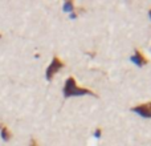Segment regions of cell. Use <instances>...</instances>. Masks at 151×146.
I'll list each match as a JSON object with an SVG mask.
<instances>
[{
    "mask_svg": "<svg viewBox=\"0 0 151 146\" xmlns=\"http://www.w3.org/2000/svg\"><path fill=\"white\" fill-rule=\"evenodd\" d=\"M63 93H64V97H65V98L72 97V96H83V94H90V96H93V97H98V94H97L96 92L90 90V89H88V88L80 86L77 82H76L74 77H72V76L65 81Z\"/></svg>",
    "mask_w": 151,
    "mask_h": 146,
    "instance_id": "6da1fadb",
    "label": "cell"
},
{
    "mask_svg": "<svg viewBox=\"0 0 151 146\" xmlns=\"http://www.w3.org/2000/svg\"><path fill=\"white\" fill-rule=\"evenodd\" d=\"M64 65H65V64H64V61L60 60L57 56H55V57L52 59V63H50L49 66H48L47 73H45V77H47V80L48 81H52L53 76H55L56 73L60 71V69H63Z\"/></svg>",
    "mask_w": 151,
    "mask_h": 146,
    "instance_id": "7a4b0ae2",
    "label": "cell"
},
{
    "mask_svg": "<svg viewBox=\"0 0 151 146\" xmlns=\"http://www.w3.org/2000/svg\"><path fill=\"white\" fill-rule=\"evenodd\" d=\"M131 110L143 118H151V101L141 105H135L134 108H131Z\"/></svg>",
    "mask_w": 151,
    "mask_h": 146,
    "instance_id": "3957f363",
    "label": "cell"
},
{
    "mask_svg": "<svg viewBox=\"0 0 151 146\" xmlns=\"http://www.w3.org/2000/svg\"><path fill=\"white\" fill-rule=\"evenodd\" d=\"M133 63H135L138 66H143L146 65L147 63H149V60H147V57L143 55V52L139 49H135V52H134V56H131L130 59Z\"/></svg>",
    "mask_w": 151,
    "mask_h": 146,
    "instance_id": "277c9868",
    "label": "cell"
},
{
    "mask_svg": "<svg viewBox=\"0 0 151 146\" xmlns=\"http://www.w3.org/2000/svg\"><path fill=\"white\" fill-rule=\"evenodd\" d=\"M0 134H1V138L4 139V141H9L11 138H12V133L9 132V129L7 128V126L4 125V124L0 122Z\"/></svg>",
    "mask_w": 151,
    "mask_h": 146,
    "instance_id": "5b68a950",
    "label": "cell"
},
{
    "mask_svg": "<svg viewBox=\"0 0 151 146\" xmlns=\"http://www.w3.org/2000/svg\"><path fill=\"white\" fill-rule=\"evenodd\" d=\"M74 9V4L72 0H69V1H65V4H64V11L65 12H73Z\"/></svg>",
    "mask_w": 151,
    "mask_h": 146,
    "instance_id": "8992f818",
    "label": "cell"
},
{
    "mask_svg": "<svg viewBox=\"0 0 151 146\" xmlns=\"http://www.w3.org/2000/svg\"><path fill=\"white\" fill-rule=\"evenodd\" d=\"M29 146H39V144H37V141L35 138H32L31 142H29Z\"/></svg>",
    "mask_w": 151,
    "mask_h": 146,
    "instance_id": "52a82bcc",
    "label": "cell"
},
{
    "mask_svg": "<svg viewBox=\"0 0 151 146\" xmlns=\"http://www.w3.org/2000/svg\"><path fill=\"white\" fill-rule=\"evenodd\" d=\"M94 136H96V137H99V136H101V129H98V130L96 132V134H94Z\"/></svg>",
    "mask_w": 151,
    "mask_h": 146,
    "instance_id": "ba28073f",
    "label": "cell"
},
{
    "mask_svg": "<svg viewBox=\"0 0 151 146\" xmlns=\"http://www.w3.org/2000/svg\"><path fill=\"white\" fill-rule=\"evenodd\" d=\"M149 15H150V17H151V9L149 11Z\"/></svg>",
    "mask_w": 151,
    "mask_h": 146,
    "instance_id": "9c48e42d",
    "label": "cell"
},
{
    "mask_svg": "<svg viewBox=\"0 0 151 146\" xmlns=\"http://www.w3.org/2000/svg\"><path fill=\"white\" fill-rule=\"evenodd\" d=\"M0 39H1V35H0Z\"/></svg>",
    "mask_w": 151,
    "mask_h": 146,
    "instance_id": "30bf717a",
    "label": "cell"
}]
</instances>
